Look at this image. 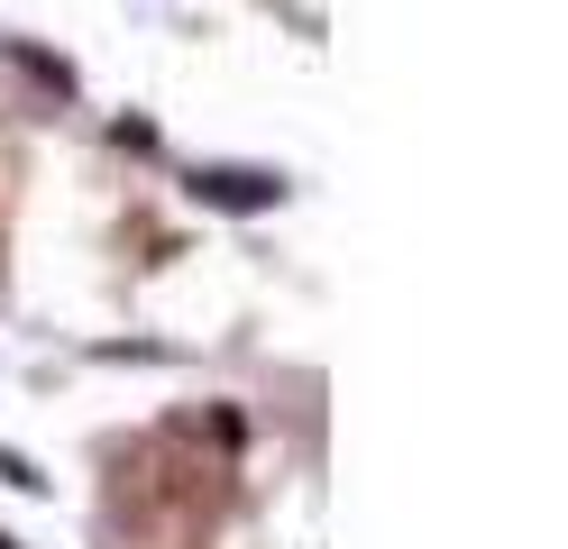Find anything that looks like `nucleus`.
Instances as JSON below:
<instances>
[{"mask_svg":"<svg viewBox=\"0 0 568 549\" xmlns=\"http://www.w3.org/2000/svg\"><path fill=\"white\" fill-rule=\"evenodd\" d=\"M193 202H211V211H275L284 174H266V165H193Z\"/></svg>","mask_w":568,"mask_h":549,"instance_id":"nucleus-1","label":"nucleus"},{"mask_svg":"<svg viewBox=\"0 0 568 549\" xmlns=\"http://www.w3.org/2000/svg\"><path fill=\"white\" fill-rule=\"evenodd\" d=\"M0 486H19V495H38V486H47V476H38V467H28L19 449H0Z\"/></svg>","mask_w":568,"mask_h":549,"instance_id":"nucleus-2","label":"nucleus"}]
</instances>
